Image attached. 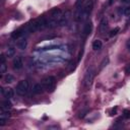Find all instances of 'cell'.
Masks as SVG:
<instances>
[{
  "label": "cell",
  "mask_w": 130,
  "mask_h": 130,
  "mask_svg": "<svg viewBox=\"0 0 130 130\" xmlns=\"http://www.w3.org/2000/svg\"><path fill=\"white\" fill-rule=\"evenodd\" d=\"M47 27H48V19L43 16L29 21L25 26H23V29L25 34H30L38 30H43Z\"/></svg>",
  "instance_id": "6da1fadb"
},
{
  "label": "cell",
  "mask_w": 130,
  "mask_h": 130,
  "mask_svg": "<svg viewBox=\"0 0 130 130\" xmlns=\"http://www.w3.org/2000/svg\"><path fill=\"white\" fill-rule=\"evenodd\" d=\"M63 12L61 11L60 8L55 7L49 12V18H48V27L49 28H54L58 25H60L61 18H62Z\"/></svg>",
  "instance_id": "7a4b0ae2"
},
{
  "label": "cell",
  "mask_w": 130,
  "mask_h": 130,
  "mask_svg": "<svg viewBox=\"0 0 130 130\" xmlns=\"http://www.w3.org/2000/svg\"><path fill=\"white\" fill-rule=\"evenodd\" d=\"M93 8V1L92 0H85L82 7H81V17L80 21H86L88 19V16Z\"/></svg>",
  "instance_id": "3957f363"
},
{
  "label": "cell",
  "mask_w": 130,
  "mask_h": 130,
  "mask_svg": "<svg viewBox=\"0 0 130 130\" xmlns=\"http://www.w3.org/2000/svg\"><path fill=\"white\" fill-rule=\"evenodd\" d=\"M16 93L20 96H24L30 89V83L28 80H20L16 85Z\"/></svg>",
  "instance_id": "277c9868"
},
{
  "label": "cell",
  "mask_w": 130,
  "mask_h": 130,
  "mask_svg": "<svg viewBox=\"0 0 130 130\" xmlns=\"http://www.w3.org/2000/svg\"><path fill=\"white\" fill-rule=\"evenodd\" d=\"M44 86V88L49 91V92H53L56 88V78L54 76H47L45 77L42 82H41Z\"/></svg>",
  "instance_id": "5b68a950"
},
{
  "label": "cell",
  "mask_w": 130,
  "mask_h": 130,
  "mask_svg": "<svg viewBox=\"0 0 130 130\" xmlns=\"http://www.w3.org/2000/svg\"><path fill=\"white\" fill-rule=\"evenodd\" d=\"M94 76H95V70L90 67L87 69V71L85 72V75H84V78H83V85L85 87H89L94 79Z\"/></svg>",
  "instance_id": "8992f818"
},
{
  "label": "cell",
  "mask_w": 130,
  "mask_h": 130,
  "mask_svg": "<svg viewBox=\"0 0 130 130\" xmlns=\"http://www.w3.org/2000/svg\"><path fill=\"white\" fill-rule=\"evenodd\" d=\"M12 67L14 70H19L23 67V61L21 57H15L12 61Z\"/></svg>",
  "instance_id": "52a82bcc"
},
{
  "label": "cell",
  "mask_w": 130,
  "mask_h": 130,
  "mask_svg": "<svg viewBox=\"0 0 130 130\" xmlns=\"http://www.w3.org/2000/svg\"><path fill=\"white\" fill-rule=\"evenodd\" d=\"M71 19V11L70 10H67L63 13L62 15V18H61V22H60V25H66L69 20Z\"/></svg>",
  "instance_id": "ba28073f"
},
{
  "label": "cell",
  "mask_w": 130,
  "mask_h": 130,
  "mask_svg": "<svg viewBox=\"0 0 130 130\" xmlns=\"http://www.w3.org/2000/svg\"><path fill=\"white\" fill-rule=\"evenodd\" d=\"M2 93H3V95H4L7 100H9V99L13 98V95H14V90H13V88H11V87H5V88H2Z\"/></svg>",
  "instance_id": "9c48e42d"
},
{
  "label": "cell",
  "mask_w": 130,
  "mask_h": 130,
  "mask_svg": "<svg viewBox=\"0 0 130 130\" xmlns=\"http://www.w3.org/2000/svg\"><path fill=\"white\" fill-rule=\"evenodd\" d=\"M91 29H92V23H91V21H86L85 24L83 25L82 32H83L84 36H88L91 32Z\"/></svg>",
  "instance_id": "30bf717a"
},
{
  "label": "cell",
  "mask_w": 130,
  "mask_h": 130,
  "mask_svg": "<svg viewBox=\"0 0 130 130\" xmlns=\"http://www.w3.org/2000/svg\"><path fill=\"white\" fill-rule=\"evenodd\" d=\"M7 70V66H6V62H5V57L4 55L0 56V73L1 75H3Z\"/></svg>",
  "instance_id": "8fae6325"
},
{
  "label": "cell",
  "mask_w": 130,
  "mask_h": 130,
  "mask_svg": "<svg viewBox=\"0 0 130 130\" xmlns=\"http://www.w3.org/2000/svg\"><path fill=\"white\" fill-rule=\"evenodd\" d=\"M24 34H25V32H24L23 27H20V28H17L16 30H14V31L11 34V37H12V39H20V38H22V36H23Z\"/></svg>",
  "instance_id": "7c38bea8"
},
{
  "label": "cell",
  "mask_w": 130,
  "mask_h": 130,
  "mask_svg": "<svg viewBox=\"0 0 130 130\" xmlns=\"http://www.w3.org/2000/svg\"><path fill=\"white\" fill-rule=\"evenodd\" d=\"M107 29H108V20L104 17V18H102V20L100 22V31H101V34H105L107 31Z\"/></svg>",
  "instance_id": "4fadbf2b"
},
{
  "label": "cell",
  "mask_w": 130,
  "mask_h": 130,
  "mask_svg": "<svg viewBox=\"0 0 130 130\" xmlns=\"http://www.w3.org/2000/svg\"><path fill=\"white\" fill-rule=\"evenodd\" d=\"M17 47L20 50H25L26 47H27V41H26V39L25 38H20L17 41Z\"/></svg>",
  "instance_id": "5bb4252c"
},
{
  "label": "cell",
  "mask_w": 130,
  "mask_h": 130,
  "mask_svg": "<svg viewBox=\"0 0 130 130\" xmlns=\"http://www.w3.org/2000/svg\"><path fill=\"white\" fill-rule=\"evenodd\" d=\"M44 86H43V84L42 83H37V84H35L34 85V87H32V92L35 93V94H40V93H42L43 91H44Z\"/></svg>",
  "instance_id": "9a60e30c"
},
{
  "label": "cell",
  "mask_w": 130,
  "mask_h": 130,
  "mask_svg": "<svg viewBox=\"0 0 130 130\" xmlns=\"http://www.w3.org/2000/svg\"><path fill=\"white\" fill-rule=\"evenodd\" d=\"M102 47H103L102 41H100V40H94V41L92 42V49H93L94 51H100V50L102 49Z\"/></svg>",
  "instance_id": "2e32d148"
},
{
  "label": "cell",
  "mask_w": 130,
  "mask_h": 130,
  "mask_svg": "<svg viewBox=\"0 0 130 130\" xmlns=\"http://www.w3.org/2000/svg\"><path fill=\"white\" fill-rule=\"evenodd\" d=\"M11 107H12V104L7 99H6V101H3L1 103V110H9V109H11Z\"/></svg>",
  "instance_id": "e0dca14e"
},
{
  "label": "cell",
  "mask_w": 130,
  "mask_h": 130,
  "mask_svg": "<svg viewBox=\"0 0 130 130\" xmlns=\"http://www.w3.org/2000/svg\"><path fill=\"white\" fill-rule=\"evenodd\" d=\"M15 55V49L13 48V47H9L8 49H7V51H6V56L8 57V58H11V57H13Z\"/></svg>",
  "instance_id": "ac0fdd59"
},
{
  "label": "cell",
  "mask_w": 130,
  "mask_h": 130,
  "mask_svg": "<svg viewBox=\"0 0 130 130\" xmlns=\"http://www.w3.org/2000/svg\"><path fill=\"white\" fill-rule=\"evenodd\" d=\"M13 76L11 75V74H7L5 77H4V82L5 83H11L12 81H13Z\"/></svg>",
  "instance_id": "d6986e66"
},
{
  "label": "cell",
  "mask_w": 130,
  "mask_h": 130,
  "mask_svg": "<svg viewBox=\"0 0 130 130\" xmlns=\"http://www.w3.org/2000/svg\"><path fill=\"white\" fill-rule=\"evenodd\" d=\"M84 1L85 0H76V2H75V9L81 8L82 5H83V3H84Z\"/></svg>",
  "instance_id": "ffe728a7"
},
{
  "label": "cell",
  "mask_w": 130,
  "mask_h": 130,
  "mask_svg": "<svg viewBox=\"0 0 130 130\" xmlns=\"http://www.w3.org/2000/svg\"><path fill=\"white\" fill-rule=\"evenodd\" d=\"M122 13L127 16V17H130V7H125L123 10H122Z\"/></svg>",
  "instance_id": "44dd1931"
},
{
  "label": "cell",
  "mask_w": 130,
  "mask_h": 130,
  "mask_svg": "<svg viewBox=\"0 0 130 130\" xmlns=\"http://www.w3.org/2000/svg\"><path fill=\"white\" fill-rule=\"evenodd\" d=\"M119 30H120L119 27H115V28H113V29L110 31V37H114V36H116V35L119 32Z\"/></svg>",
  "instance_id": "7402d4cb"
},
{
  "label": "cell",
  "mask_w": 130,
  "mask_h": 130,
  "mask_svg": "<svg viewBox=\"0 0 130 130\" xmlns=\"http://www.w3.org/2000/svg\"><path fill=\"white\" fill-rule=\"evenodd\" d=\"M124 117L127 119H130V111L129 110H124Z\"/></svg>",
  "instance_id": "603a6c76"
},
{
  "label": "cell",
  "mask_w": 130,
  "mask_h": 130,
  "mask_svg": "<svg viewBox=\"0 0 130 130\" xmlns=\"http://www.w3.org/2000/svg\"><path fill=\"white\" fill-rule=\"evenodd\" d=\"M6 121H7L6 118H2V117H0V126H4V125L6 124Z\"/></svg>",
  "instance_id": "cb8c5ba5"
},
{
  "label": "cell",
  "mask_w": 130,
  "mask_h": 130,
  "mask_svg": "<svg viewBox=\"0 0 130 130\" xmlns=\"http://www.w3.org/2000/svg\"><path fill=\"white\" fill-rule=\"evenodd\" d=\"M108 62H109V59H108V58H107V59H106V58H105V59H104V60H103V62H102V63H101V68H103V67H104V66H106V65H107V63H108Z\"/></svg>",
  "instance_id": "d4e9b609"
},
{
  "label": "cell",
  "mask_w": 130,
  "mask_h": 130,
  "mask_svg": "<svg viewBox=\"0 0 130 130\" xmlns=\"http://www.w3.org/2000/svg\"><path fill=\"white\" fill-rule=\"evenodd\" d=\"M126 73H130V65L129 66H127V68H126Z\"/></svg>",
  "instance_id": "484cf974"
},
{
  "label": "cell",
  "mask_w": 130,
  "mask_h": 130,
  "mask_svg": "<svg viewBox=\"0 0 130 130\" xmlns=\"http://www.w3.org/2000/svg\"><path fill=\"white\" fill-rule=\"evenodd\" d=\"M123 3H126V4H129L130 3V0H121Z\"/></svg>",
  "instance_id": "4316f807"
},
{
  "label": "cell",
  "mask_w": 130,
  "mask_h": 130,
  "mask_svg": "<svg viewBox=\"0 0 130 130\" xmlns=\"http://www.w3.org/2000/svg\"><path fill=\"white\" fill-rule=\"evenodd\" d=\"M127 48H128V50L130 51V40L127 42Z\"/></svg>",
  "instance_id": "83f0119b"
},
{
  "label": "cell",
  "mask_w": 130,
  "mask_h": 130,
  "mask_svg": "<svg viewBox=\"0 0 130 130\" xmlns=\"http://www.w3.org/2000/svg\"><path fill=\"white\" fill-rule=\"evenodd\" d=\"M113 2H114V0H109V5H112Z\"/></svg>",
  "instance_id": "f1b7e54d"
}]
</instances>
